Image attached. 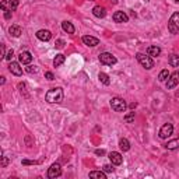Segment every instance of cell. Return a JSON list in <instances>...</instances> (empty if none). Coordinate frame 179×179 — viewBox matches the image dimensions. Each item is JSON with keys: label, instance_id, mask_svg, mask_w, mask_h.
Here are the masks:
<instances>
[{"label": "cell", "instance_id": "d6a6232c", "mask_svg": "<svg viewBox=\"0 0 179 179\" xmlns=\"http://www.w3.org/2000/svg\"><path fill=\"white\" fill-rule=\"evenodd\" d=\"M7 164H8V160L4 157V155H2V167H3V168H6V167H7Z\"/></svg>", "mask_w": 179, "mask_h": 179}, {"label": "cell", "instance_id": "7c38bea8", "mask_svg": "<svg viewBox=\"0 0 179 179\" xmlns=\"http://www.w3.org/2000/svg\"><path fill=\"white\" fill-rule=\"evenodd\" d=\"M18 60H20V63H22V65H30L31 60H32V55H31L28 51H24L18 55Z\"/></svg>", "mask_w": 179, "mask_h": 179}, {"label": "cell", "instance_id": "4fadbf2b", "mask_svg": "<svg viewBox=\"0 0 179 179\" xmlns=\"http://www.w3.org/2000/svg\"><path fill=\"white\" fill-rule=\"evenodd\" d=\"M36 38H38L39 41L48 42V41H51L52 34H51V31H48V30H39L38 32H36Z\"/></svg>", "mask_w": 179, "mask_h": 179}, {"label": "cell", "instance_id": "f546056e", "mask_svg": "<svg viewBox=\"0 0 179 179\" xmlns=\"http://www.w3.org/2000/svg\"><path fill=\"white\" fill-rule=\"evenodd\" d=\"M55 46H56L57 49H62L63 46H65V41H63V39H57L56 44H55Z\"/></svg>", "mask_w": 179, "mask_h": 179}, {"label": "cell", "instance_id": "4dcf8cb0", "mask_svg": "<svg viewBox=\"0 0 179 179\" xmlns=\"http://www.w3.org/2000/svg\"><path fill=\"white\" fill-rule=\"evenodd\" d=\"M13 55H14V51H13V49H10V51L6 53V57H4V59H7L8 62H11V57H13Z\"/></svg>", "mask_w": 179, "mask_h": 179}, {"label": "cell", "instance_id": "2e32d148", "mask_svg": "<svg viewBox=\"0 0 179 179\" xmlns=\"http://www.w3.org/2000/svg\"><path fill=\"white\" fill-rule=\"evenodd\" d=\"M92 14H94L97 18H104V17L106 16V10L102 6H95V7L92 8Z\"/></svg>", "mask_w": 179, "mask_h": 179}, {"label": "cell", "instance_id": "1f68e13d", "mask_svg": "<svg viewBox=\"0 0 179 179\" xmlns=\"http://www.w3.org/2000/svg\"><path fill=\"white\" fill-rule=\"evenodd\" d=\"M22 164H24V165H35V164H38V161H28V160H24V161H22Z\"/></svg>", "mask_w": 179, "mask_h": 179}, {"label": "cell", "instance_id": "603a6c76", "mask_svg": "<svg viewBox=\"0 0 179 179\" xmlns=\"http://www.w3.org/2000/svg\"><path fill=\"white\" fill-rule=\"evenodd\" d=\"M165 147L168 150H177L178 147H179V138H174V140L168 141V143L165 144Z\"/></svg>", "mask_w": 179, "mask_h": 179}, {"label": "cell", "instance_id": "6da1fadb", "mask_svg": "<svg viewBox=\"0 0 179 179\" xmlns=\"http://www.w3.org/2000/svg\"><path fill=\"white\" fill-rule=\"evenodd\" d=\"M63 97H65L63 90L60 87H56V88H51L48 92H46L45 99L48 101L49 104H59L63 101Z\"/></svg>", "mask_w": 179, "mask_h": 179}, {"label": "cell", "instance_id": "277c9868", "mask_svg": "<svg viewBox=\"0 0 179 179\" xmlns=\"http://www.w3.org/2000/svg\"><path fill=\"white\" fill-rule=\"evenodd\" d=\"M111 108L114 109L115 112H125L126 108H128V105H126V101L122 99V98H112L111 99Z\"/></svg>", "mask_w": 179, "mask_h": 179}, {"label": "cell", "instance_id": "836d02e7", "mask_svg": "<svg viewBox=\"0 0 179 179\" xmlns=\"http://www.w3.org/2000/svg\"><path fill=\"white\" fill-rule=\"evenodd\" d=\"M45 77H46L48 80H53V79H55V76H53V73H52V71H46V73H45Z\"/></svg>", "mask_w": 179, "mask_h": 179}, {"label": "cell", "instance_id": "8992f818", "mask_svg": "<svg viewBox=\"0 0 179 179\" xmlns=\"http://www.w3.org/2000/svg\"><path fill=\"white\" fill-rule=\"evenodd\" d=\"M60 175H62V167H60V164H57V162L52 164L51 168L48 169V178L56 179V178H59Z\"/></svg>", "mask_w": 179, "mask_h": 179}, {"label": "cell", "instance_id": "484cf974", "mask_svg": "<svg viewBox=\"0 0 179 179\" xmlns=\"http://www.w3.org/2000/svg\"><path fill=\"white\" fill-rule=\"evenodd\" d=\"M168 77H169V71L167 70V69H164V70L161 71L160 74H158V80H160L161 83L167 81V80H168Z\"/></svg>", "mask_w": 179, "mask_h": 179}, {"label": "cell", "instance_id": "44dd1931", "mask_svg": "<svg viewBox=\"0 0 179 179\" xmlns=\"http://www.w3.org/2000/svg\"><path fill=\"white\" fill-rule=\"evenodd\" d=\"M119 147L122 151H129L130 150V143H129L128 138H120L119 140Z\"/></svg>", "mask_w": 179, "mask_h": 179}, {"label": "cell", "instance_id": "ac0fdd59", "mask_svg": "<svg viewBox=\"0 0 179 179\" xmlns=\"http://www.w3.org/2000/svg\"><path fill=\"white\" fill-rule=\"evenodd\" d=\"M8 32H10L11 36H14V38H18V36L22 34V30H21V27H18V25H11L10 30H8Z\"/></svg>", "mask_w": 179, "mask_h": 179}, {"label": "cell", "instance_id": "5bb4252c", "mask_svg": "<svg viewBox=\"0 0 179 179\" xmlns=\"http://www.w3.org/2000/svg\"><path fill=\"white\" fill-rule=\"evenodd\" d=\"M114 21L115 22H128L129 17L125 11H116V13L114 14Z\"/></svg>", "mask_w": 179, "mask_h": 179}, {"label": "cell", "instance_id": "cb8c5ba5", "mask_svg": "<svg viewBox=\"0 0 179 179\" xmlns=\"http://www.w3.org/2000/svg\"><path fill=\"white\" fill-rule=\"evenodd\" d=\"M98 79H99V81L102 83V84H105V85H109V84H111L109 76H108V74H105V73H99V74H98Z\"/></svg>", "mask_w": 179, "mask_h": 179}, {"label": "cell", "instance_id": "30bf717a", "mask_svg": "<svg viewBox=\"0 0 179 179\" xmlns=\"http://www.w3.org/2000/svg\"><path fill=\"white\" fill-rule=\"evenodd\" d=\"M8 70H10V73H13L14 76H22V69L20 67V63L17 62H10L8 63Z\"/></svg>", "mask_w": 179, "mask_h": 179}, {"label": "cell", "instance_id": "d6986e66", "mask_svg": "<svg viewBox=\"0 0 179 179\" xmlns=\"http://www.w3.org/2000/svg\"><path fill=\"white\" fill-rule=\"evenodd\" d=\"M62 28H63V31L67 32V34H74V31H76L74 25L71 24V22H69V21H63L62 22Z\"/></svg>", "mask_w": 179, "mask_h": 179}, {"label": "cell", "instance_id": "9c48e42d", "mask_svg": "<svg viewBox=\"0 0 179 179\" xmlns=\"http://www.w3.org/2000/svg\"><path fill=\"white\" fill-rule=\"evenodd\" d=\"M172 133H174V126H172V123H165V125H162V128L160 129L161 138H168Z\"/></svg>", "mask_w": 179, "mask_h": 179}, {"label": "cell", "instance_id": "8fae6325", "mask_svg": "<svg viewBox=\"0 0 179 179\" xmlns=\"http://www.w3.org/2000/svg\"><path fill=\"white\" fill-rule=\"evenodd\" d=\"M109 160H111V162L114 164V165H120L122 161H123V157H122L120 152L112 151V152H109Z\"/></svg>", "mask_w": 179, "mask_h": 179}, {"label": "cell", "instance_id": "3957f363", "mask_svg": "<svg viewBox=\"0 0 179 179\" xmlns=\"http://www.w3.org/2000/svg\"><path fill=\"white\" fill-rule=\"evenodd\" d=\"M168 30L174 35H177L179 32V11H177V13H174L171 16V18L168 21Z\"/></svg>", "mask_w": 179, "mask_h": 179}, {"label": "cell", "instance_id": "8d00e7d4", "mask_svg": "<svg viewBox=\"0 0 179 179\" xmlns=\"http://www.w3.org/2000/svg\"><path fill=\"white\" fill-rule=\"evenodd\" d=\"M95 154H97V155H104V154H105V151H104V150H97Z\"/></svg>", "mask_w": 179, "mask_h": 179}, {"label": "cell", "instance_id": "74e56055", "mask_svg": "<svg viewBox=\"0 0 179 179\" xmlns=\"http://www.w3.org/2000/svg\"><path fill=\"white\" fill-rule=\"evenodd\" d=\"M174 2H175V3H179V0H174Z\"/></svg>", "mask_w": 179, "mask_h": 179}, {"label": "cell", "instance_id": "9a60e30c", "mask_svg": "<svg viewBox=\"0 0 179 179\" xmlns=\"http://www.w3.org/2000/svg\"><path fill=\"white\" fill-rule=\"evenodd\" d=\"M83 42L87 46H97L99 44V39L95 38V36H91V35H84L83 36Z\"/></svg>", "mask_w": 179, "mask_h": 179}, {"label": "cell", "instance_id": "7a4b0ae2", "mask_svg": "<svg viewBox=\"0 0 179 179\" xmlns=\"http://www.w3.org/2000/svg\"><path fill=\"white\" fill-rule=\"evenodd\" d=\"M136 59H137V62L140 63L146 70H150V69L154 67V60H152L151 56H148V55L146 56L144 53H137L136 55Z\"/></svg>", "mask_w": 179, "mask_h": 179}, {"label": "cell", "instance_id": "52a82bcc", "mask_svg": "<svg viewBox=\"0 0 179 179\" xmlns=\"http://www.w3.org/2000/svg\"><path fill=\"white\" fill-rule=\"evenodd\" d=\"M0 7L3 11H14L18 7V0H3Z\"/></svg>", "mask_w": 179, "mask_h": 179}, {"label": "cell", "instance_id": "4316f807", "mask_svg": "<svg viewBox=\"0 0 179 179\" xmlns=\"http://www.w3.org/2000/svg\"><path fill=\"white\" fill-rule=\"evenodd\" d=\"M133 120H134V112H130V114H128L125 116V122L130 123V122H133Z\"/></svg>", "mask_w": 179, "mask_h": 179}, {"label": "cell", "instance_id": "e0dca14e", "mask_svg": "<svg viewBox=\"0 0 179 179\" xmlns=\"http://www.w3.org/2000/svg\"><path fill=\"white\" fill-rule=\"evenodd\" d=\"M147 55L151 57H157L161 55V48H158V46H148L147 48Z\"/></svg>", "mask_w": 179, "mask_h": 179}, {"label": "cell", "instance_id": "d4e9b609", "mask_svg": "<svg viewBox=\"0 0 179 179\" xmlns=\"http://www.w3.org/2000/svg\"><path fill=\"white\" fill-rule=\"evenodd\" d=\"M168 62H169V65H171L172 67H178L179 66V56L178 55H171Z\"/></svg>", "mask_w": 179, "mask_h": 179}, {"label": "cell", "instance_id": "ba28073f", "mask_svg": "<svg viewBox=\"0 0 179 179\" xmlns=\"http://www.w3.org/2000/svg\"><path fill=\"white\" fill-rule=\"evenodd\" d=\"M178 84H179V71H175V73L169 74V77H168V80H167L165 85H167V88H168V90H171V88L177 87Z\"/></svg>", "mask_w": 179, "mask_h": 179}, {"label": "cell", "instance_id": "f1b7e54d", "mask_svg": "<svg viewBox=\"0 0 179 179\" xmlns=\"http://www.w3.org/2000/svg\"><path fill=\"white\" fill-rule=\"evenodd\" d=\"M102 171L104 172H108V174H109V172H114V167H112V165H104L102 167Z\"/></svg>", "mask_w": 179, "mask_h": 179}, {"label": "cell", "instance_id": "ffe728a7", "mask_svg": "<svg viewBox=\"0 0 179 179\" xmlns=\"http://www.w3.org/2000/svg\"><path fill=\"white\" fill-rule=\"evenodd\" d=\"M65 55L63 53H59V55H56V57L53 59V66L55 67H59V66H62L63 63H65Z\"/></svg>", "mask_w": 179, "mask_h": 179}, {"label": "cell", "instance_id": "f35d334b", "mask_svg": "<svg viewBox=\"0 0 179 179\" xmlns=\"http://www.w3.org/2000/svg\"><path fill=\"white\" fill-rule=\"evenodd\" d=\"M90 2H94V0H90Z\"/></svg>", "mask_w": 179, "mask_h": 179}, {"label": "cell", "instance_id": "e575fe53", "mask_svg": "<svg viewBox=\"0 0 179 179\" xmlns=\"http://www.w3.org/2000/svg\"><path fill=\"white\" fill-rule=\"evenodd\" d=\"M0 49H2V52H0V57H6V48H4V45H0Z\"/></svg>", "mask_w": 179, "mask_h": 179}, {"label": "cell", "instance_id": "7402d4cb", "mask_svg": "<svg viewBox=\"0 0 179 179\" xmlns=\"http://www.w3.org/2000/svg\"><path fill=\"white\" fill-rule=\"evenodd\" d=\"M90 178H95V179H106V175L104 171H91L90 172Z\"/></svg>", "mask_w": 179, "mask_h": 179}, {"label": "cell", "instance_id": "d590c367", "mask_svg": "<svg viewBox=\"0 0 179 179\" xmlns=\"http://www.w3.org/2000/svg\"><path fill=\"white\" fill-rule=\"evenodd\" d=\"M4 18H11V11H4Z\"/></svg>", "mask_w": 179, "mask_h": 179}, {"label": "cell", "instance_id": "5b68a950", "mask_svg": "<svg viewBox=\"0 0 179 179\" xmlns=\"http://www.w3.org/2000/svg\"><path fill=\"white\" fill-rule=\"evenodd\" d=\"M99 62L106 66H114V65H116L118 59L112 53H109V52H104V53L99 55Z\"/></svg>", "mask_w": 179, "mask_h": 179}, {"label": "cell", "instance_id": "83f0119b", "mask_svg": "<svg viewBox=\"0 0 179 179\" xmlns=\"http://www.w3.org/2000/svg\"><path fill=\"white\" fill-rule=\"evenodd\" d=\"M27 71L28 73H38V67H36V66H28Z\"/></svg>", "mask_w": 179, "mask_h": 179}]
</instances>
